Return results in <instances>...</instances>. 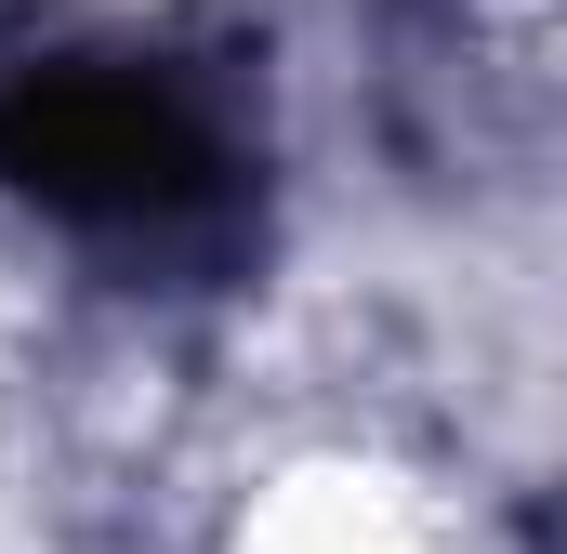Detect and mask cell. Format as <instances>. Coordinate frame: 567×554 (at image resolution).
Instances as JSON below:
<instances>
[{"instance_id": "cell-1", "label": "cell", "mask_w": 567, "mask_h": 554, "mask_svg": "<svg viewBox=\"0 0 567 554\" xmlns=\"http://www.w3.org/2000/svg\"><path fill=\"white\" fill-rule=\"evenodd\" d=\"M0 185L93 238V252H145V265H185V252H225L238 238V145L225 120L133 53H27L0 66Z\"/></svg>"}]
</instances>
